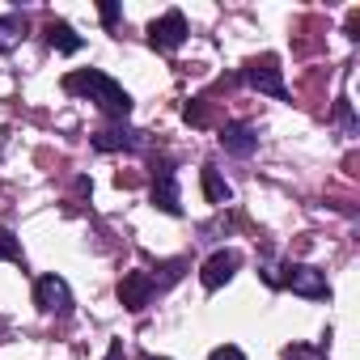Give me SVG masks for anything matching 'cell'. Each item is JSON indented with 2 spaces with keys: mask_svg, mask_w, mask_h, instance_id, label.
Wrapping results in <instances>:
<instances>
[{
  "mask_svg": "<svg viewBox=\"0 0 360 360\" xmlns=\"http://www.w3.org/2000/svg\"><path fill=\"white\" fill-rule=\"evenodd\" d=\"M64 94L89 98L102 115H110V119H119V123H127V115H131V94H127L115 77H106V72H98V68L68 72V77H64Z\"/></svg>",
  "mask_w": 360,
  "mask_h": 360,
  "instance_id": "obj_1",
  "label": "cell"
},
{
  "mask_svg": "<svg viewBox=\"0 0 360 360\" xmlns=\"http://www.w3.org/2000/svg\"><path fill=\"white\" fill-rule=\"evenodd\" d=\"M242 81L255 89V94H267V98H288V85H284V68L276 56H259L242 68Z\"/></svg>",
  "mask_w": 360,
  "mask_h": 360,
  "instance_id": "obj_2",
  "label": "cell"
},
{
  "mask_svg": "<svg viewBox=\"0 0 360 360\" xmlns=\"http://www.w3.org/2000/svg\"><path fill=\"white\" fill-rule=\"evenodd\" d=\"M280 288H292L297 297H309V301H322L330 288H326V271H318L314 263H288L284 276H280Z\"/></svg>",
  "mask_w": 360,
  "mask_h": 360,
  "instance_id": "obj_3",
  "label": "cell"
},
{
  "mask_svg": "<svg viewBox=\"0 0 360 360\" xmlns=\"http://www.w3.org/2000/svg\"><path fill=\"white\" fill-rule=\"evenodd\" d=\"M148 43L157 47V51H178L187 43V18H183V9H169V13H161L153 26H148Z\"/></svg>",
  "mask_w": 360,
  "mask_h": 360,
  "instance_id": "obj_4",
  "label": "cell"
},
{
  "mask_svg": "<svg viewBox=\"0 0 360 360\" xmlns=\"http://www.w3.org/2000/svg\"><path fill=\"white\" fill-rule=\"evenodd\" d=\"M34 305L43 314H68L72 309V288L64 276H39L34 280Z\"/></svg>",
  "mask_w": 360,
  "mask_h": 360,
  "instance_id": "obj_5",
  "label": "cell"
},
{
  "mask_svg": "<svg viewBox=\"0 0 360 360\" xmlns=\"http://www.w3.org/2000/svg\"><path fill=\"white\" fill-rule=\"evenodd\" d=\"M94 148L98 153H136V148H144V131H136V127H127V123H110V127H102V131H94Z\"/></svg>",
  "mask_w": 360,
  "mask_h": 360,
  "instance_id": "obj_6",
  "label": "cell"
},
{
  "mask_svg": "<svg viewBox=\"0 0 360 360\" xmlns=\"http://www.w3.org/2000/svg\"><path fill=\"white\" fill-rule=\"evenodd\" d=\"M238 267H242V255H238V250H217V255L200 267V280H204L208 292H217V288H225V284L238 276Z\"/></svg>",
  "mask_w": 360,
  "mask_h": 360,
  "instance_id": "obj_7",
  "label": "cell"
},
{
  "mask_svg": "<svg viewBox=\"0 0 360 360\" xmlns=\"http://www.w3.org/2000/svg\"><path fill=\"white\" fill-rule=\"evenodd\" d=\"M153 297H157V288H153L148 271H127V276L119 280V301H123V309L140 314V309H148Z\"/></svg>",
  "mask_w": 360,
  "mask_h": 360,
  "instance_id": "obj_8",
  "label": "cell"
},
{
  "mask_svg": "<svg viewBox=\"0 0 360 360\" xmlns=\"http://www.w3.org/2000/svg\"><path fill=\"white\" fill-rule=\"evenodd\" d=\"M153 208H161L165 217H183V200H178L174 165H157V178H153Z\"/></svg>",
  "mask_w": 360,
  "mask_h": 360,
  "instance_id": "obj_9",
  "label": "cell"
},
{
  "mask_svg": "<svg viewBox=\"0 0 360 360\" xmlns=\"http://www.w3.org/2000/svg\"><path fill=\"white\" fill-rule=\"evenodd\" d=\"M221 148H225L229 157H250V153L259 148V127H255V123H225Z\"/></svg>",
  "mask_w": 360,
  "mask_h": 360,
  "instance_id": "obj_10",
  "label": "cell"
},
{
  "mask_svg": "<svg viewBox=\"0 0 360 360\" xmlns=\"http://www.w3.org/2000/svg\"><path fill=\"white\" fill-rule=\"evenodd\" d=\"M26 34H30L26 13H0V56L18 51V47L26 43Z\"/></svg>",
  "mask_w": 360,
  "mask_h": 360,
  "instance_id": "obj_11",
  "label": "cell"
},
{
  "mask_svg": "<svg viewBox=\"0 0 360 360\" xmlns=\"http://www.w3.org/2000/svg\"><path fill=\"white\" fill-rule=\"evenodd\" d=\"M47 43H51L56 51H64V56H77V51H81V34H77L68 22H51V26H47Z\"/></svg>",
  "mask_w": 360,
  "mask_h": 360,
  "instance_id": "obj_12",
  "label": "cell"
},
{
  "mask_svg": "<svg viewBox=\"0 0 360 360\" xmlns=\"http://www.w3.org/2000/svg\"><path fill=\"white\" fill-rule=\"evenodd\" d=\"M200 178H204V195H208V204H229V195H233V191H229V183H225V178H221L212 165H204V174H200Z\"/></svg>",
  "mask_w": 360,
  "mask_h": 360,
  "instance_id": "obj_13",
  "label": "cell"
},
{
  "mask_svg": "<svg viewBox=\"0 0 360 360\" xmlns=\"http://www.w3.org/2000/svg\"><path fill=\"white\" fill-rule=\"evenodd\" d=\"M183 271H187V259H169V263H157V276H148V280L161 292V288H169V284L183 280Z\"/></svg>",
  "mask_w": 360,
  "mask_h": 360,
  "instance_id": "obj_14",
  "label": "cell"
},
{
  "mask_svg": "<svg viewBox=\"0 0 360 360\" xmlns=\"http://www.w3.org/2000/svg\"><path fill=\"white\" fill-rule=\"evenodd\" d=\"M0 259H5V263H22V242L5 225H0Z\"/></svg>",
  "mask_w": 360,
  "mask_h": 360,
  "instance_id": "obj_15",
  "label": "cell"
},
{
  "mask_svg": "<svg viewBox=\"0 0 360 360\" xmlns=\"http://www.w3.org/2000/svg\"><path fill=\"white\" fill-rule=\"evenodd\" d=\"M284 360H326V347H314V343H292L284 352Z\"/></svg>",
  "mask_w": 360,
  "mask_h": 360,
  "instance_id": "obj_16",
  "label": "cell"
},
{
  "mask_svg": "<svg viewBox=\"0 0 360 360\" xmlns=\"http://www.w3.org/2000/svg\"><path fill=\"white\" fill-rule=\"evenodd\" d=\"M335 119H339V127H343L347 136H356V115H352V102H347V98L335 102Z\"/></svg>",
  "mask_w": 360,
  "mask_h": 360,
  "instance_id": "obj_17",
  "label": "cell"
},
{
  "mask_svg": "<svg viewBox=\"0 0 360 360\" xmlns=\"http://www.w3.org/2000/svg\"><path fill=\"white\" fill-rule=\"evenodd\" d=\"M208 360H246V352H242V347H233V343H221V347H212V352H208Z\"/></svg>",
  "mask_w": 360,
  "mask_h": 360,
  "instance_id": "obj_18",
  "label": "cell"
},
{
  "mask_svg": "<svg viewBox=\"0 0 360 360\" xmlns=\"http://www.w3.org/2000/svg\"><path fill=\"white\" fill-rule=\"evenodd\" d=\"M98 13H102V22H106V26H115V22H119V13H123V9H119V5H115V0H102V5H98Z\"/></svg>",
  "mask_w": 360,
  "mask_h": 360,
  "instance_id": "obj_19",
  "label": "cell"
},
{
  "mask_svg": "<svg viewBox=\"0 0 360 360\" xmlns=\"http://www.w3.org/2000/svg\"><path fill=\"white\" fill-rule=\"evenodd\" d=\"M187 123H195V127H204V123H208V110H204V102H191V106H187Z\"/></svg>",
  "mask_w": 360,
  "mask_h": 360,
  "instance_id": "obj_20",
  "label": "cell"
},
{
  "mask_svg": "<svg viewBox=\"0 0 360 360\" xmlns=\"http://www.w3.org/2000/svg\"><path fill=\"white\" fill-rule=\"evenodd\" d=\"M102 360H127V352H123V343H119V339H115V343H110V347H106V356H102Z\"/></svg>",
  "mask_w": 360,
  "mask_h": 360,
  "instance_id": "obj_21",
  "label": "cell"
},
{
  "mask_svg": "<svg viewBox=\"0 0 360 360\" xmlns=\"http://www.w3.org/2000/svg\"><path fill=\"white\" fill-rule=\"evenodd\" d=\"M148 360H169V356H148Z\"/></svg>",
  "mask_w": 360,
  "mask_h": 360,
  "instance_id": "obj_22",
  "label": "cell"
}]
</instances>
